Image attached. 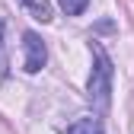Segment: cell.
Segmentation results:
<instances>
[{
  "instance_id": "obj_1",
  "label": "cell",
  "mask_w": 134,
  "mask_h": 134,
  "mask_svg": "<svg viewBox=\"0 0 134 134\" xmlns=\"http://www.w3.org/2000/svg\"><path fill=\"white\" fill-rule=\"evenodd\" d=\"M93 58L96 67L90 74V102L96 109H109V99H112V80H115V64L109 58V51L99 42H93Z\"/></svg>"
},
{
  "instance_id": "obj_2",
  "label": "cell",
  "mask_w": 134,
  "mask_h": 134,
  "mask_svg": "<svg viewBox=\"0 0 134 134\" xmlns=\"http://www.w3.org/2000/svg\"><path fill=\"white\" fill-rule=\"evenodd\" d=\"M23 48H26V61H23L26 74H38L42 67H45V61H48V51H45L42 35H38V32H23Z\"/></svg>"
},
{
  "instance_id": "obj_3",
  "label": "cell",
  "mask_w": 134,
  "mask_h": 134,
  "mask_svg": "<svg viewBox=\"0 0 134 134\" xmlns=\"http://www.w3.org/2000/svg\"><path fill=\"white\" fill-rule=\"evenodd\" d=\"M67 134H105V128H102V118L86 115V118H77L70 128H67Z\"/></svg>"
},
{
  "instance_id": "obj_4",
  "label": "cell",
  "mask_w": 134,
  "mask_h": 134,
  "mask_svg": "<svg viewBox=\"0 0 134 134\" xmlns=\"http://www.w3.org/2000/svg\"><path fill=\"white\" fill-rule=\"evenodd\" d=\"M19 3L26 7V13L32 16V19L51 23V0H19Z\"/></svg>"
},
{
  "instance_id": "obj_5",
  "label": "cell",
  "mask_w": 134,
  "mask_h": 134,
  "mask_svg": "<svg viewBox=\"0 0 134 134\" xmlns=\"http://www.w3.org/2000/svg\"><path fill=\"white\" fill-rule=\"evenodd\" d=\"M58 3H61V10H64L67 16H80L83 10L90 7V0H58Z\"/></svg>"
},
{
  "instance_id": "obj_6",
  "label": "cell",
  "mask_w": 134,
  "mask_h": 134,
  "mask_svg": "<svg viewBox=\"0 0 134 134\" xmlns=\"http://www.w3.org/2000/svg\"><path fill=\"white\" fill-rule=\"evenodd\" d=\"M10 74V58H7V45H3V19H0V77Z\"/></svg>"
}]
</instances>
